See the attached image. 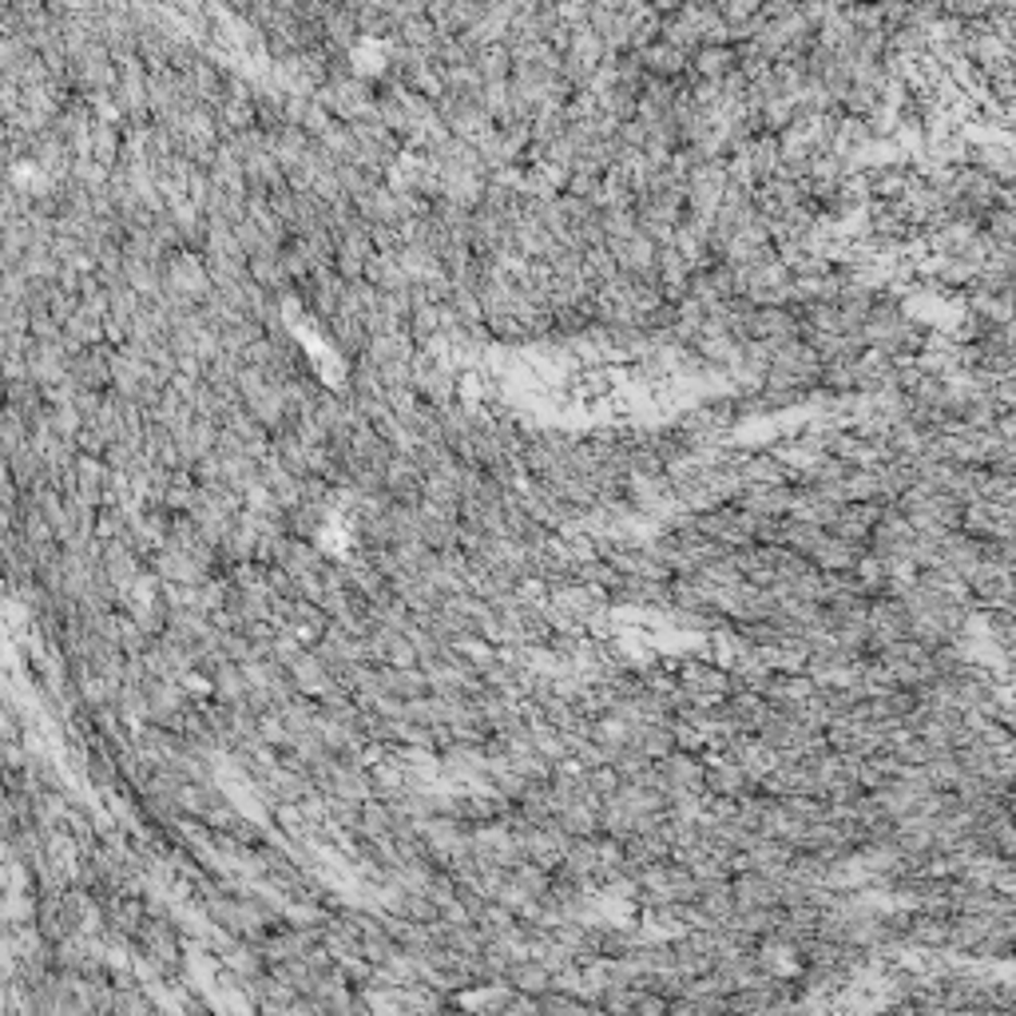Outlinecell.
Listing matches in <instances>:
<instances>
[{
    "label": "cell",
    "instance_id": "cell-1",
    "mask_svg": "<svg viewBox=\"0 0 1016 1016\" xmlns=\"http://www.w3.org/2000/svg\"><path fill=\"white\" fill-rule=\"evenodd\" d=\"M215 290V278L207 271V259L199 250H175L163 262V294L168 298H187V302L203 306L207 294Z\"/></svg>",
    "mask_w": 1016,
    "mask_h": 1016
},
{
    "label": "cell",
    "instance_id": "cell-2",
    "mask_svg": "<svg viewBox=\"0 0 1016 1016\" xmlns=\"http://www.w3.org/2000/svg\"><path fill=\"white\" fill-rule=\"evenodd\" d=\"M659 770H664V779H667V791H707V786H703L707 755H699V751L676 746L667 758H659Z\"/></svg>",
    "mask_w": 1016,
    "mask_h": 1016
},
{
    "label": "cell",
    "instance_id": "cell-3",
    "mask_svg": "<svg viewBox=\"0 0 1016 1016\" xmlns=\"http://www.w3.org/2000/svg\"><path fill=\"white\" fill-rule=\"evenodd\" d=\"M36 926L48 941H69L79 933V917L69 902H64V890L60 893H40V909H36Z\"/></svg>",
    "mask_w": 1016,
    "mask_h": 1016
},
{
    "label": "cell",
    "instance_id": "cell-4",
    "mask_svg": "<svg viewBox=\"0 0 1016 1016\" xmlns=\"http://www.w3.org/2000/svg\"><path fill=\"white\" fill-rule=\"evenodd\" d=\"M112 350L115 346L100 342V346L76 354V362H72L76 385H84V389H112Z\"/></svg>",
    "mask_w": 1016,
    "mask_h": 1016
},
{
    "label": "cell",
    "instance_id": "cell-5",
    "mask_svg": "<svg viewBox=\"0 0 1016 1016\" xmlns=\"http://www.w3.org/2000/svg\"><path fill=\"white\" fill-rule=\"evenodd\" d=\"M866 553H870L866 544L846 541V536H834V532H830V536L818 544V553H814L810 560H814V568H822V572H854Z\"/></svg>",
    "mask_w": 1016,
    "mask_h": 1016
},
{
    "label": "cell",
    "instance_id": "cell-6",
    "mask_svg": "<svg viewBox=\"0 0 1016 1016\" xmlns=\"http://www.w3.org/2000/svg\"><path fill=\"white\" fill-rule=\"evenodd\" d=\"M290 676L294 683H298V691L302 695H314V699H322L330 687H334V679H330V667L322 664V655L314 652V647H306L298 659L290 664Z\"/></svg>",
    "mask_w": 1016,
    "mask_h": 1016
},
{
    "label": "cell",
    "instance_id": "cell-7",
    "mask_svg": "<svg viewBox=\"0 0 1016 1016\" xmlns=\"http://www.w3.org/2000/svg\"><path fill=\"white\" fill-rule=\"evenodd\" d=\"M505 984H512L517 993L541 996L544 989H553V969H544L541 961H536V957L529 953V957H517L512 965H508Z\"/></svg>",
    "mask_w": 1016,
    "mask_h": 1016
},
{
    "label": "cell",
    "instance_id": "cell-8",
    "mask_svg": "<svg viewBox=\"0 0 1016 1016\" xmlns=\"http://www.w3.org/2000/svg\"><path fill=\"white\" fill-rule=\"evenodd\" d=\"M207 679H211V695L223 703H238L247 699V671H243V664H235V659H223V664H215L211 671H207Z\"/></svg>",
    "mask_w": 1016,
    "mask_h": 1016
},
{
    "label": "cell",
    "instance_id": "cell-9",
    "mask_svg": "<svg viewBox=\"0 0 1016 1016\" xmlns=\"http://www.w3.org/2000/svg\"><path fill=\"white\" fill-rule=\"evenodd\" d=\"M103 318H108V314H96V310H88V306L79 302L76 314L64 322V334H69V342L76 346V350H91V346H100V342H103Z\"/></svg>",
    "mask_w": 1016,
    "mask_h": 1016
},
{
    "label": "cell",
    "instance_id": "cell-10",
    "mask_svg": "<svg viewBox=\"0 0 1016 1016\" xmlns=\"http://www.w3.org/2000/svg\"><path fill=\"white\" fill-rule=\"evenodd\" d=\"M397 810L385 798H365L362 802V838H389L394 834Z\"/></svg>",
    "mask_w": 1016,
    "mask_h": 1016
}]
</instances>
